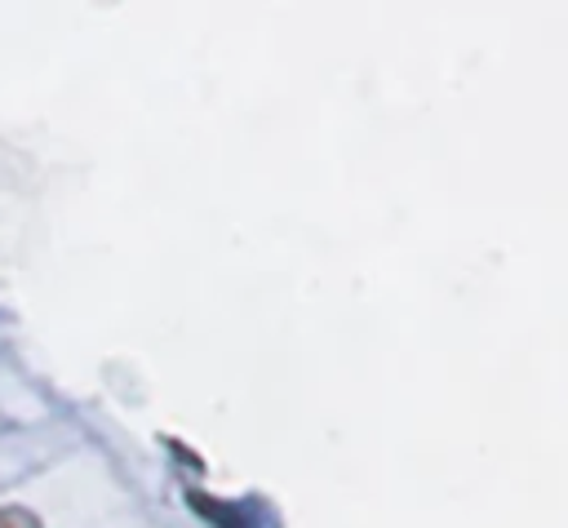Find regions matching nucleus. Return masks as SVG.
Segmentation results:
<instances>
[{"instance_id":"obj_1","label":"nucleus","mask_w":568,"mask_h":528,"mask_svg":"<svg viewBox=\"0 0 568 528\" xmlns=\"http://www.w3.org/2000/svg\"><path fill=\"white\" fill-rule=\"evenodd\" d=\"M0 528H40V519L27 506H4L0 510Z\"/></svg>"}]
</instances>
